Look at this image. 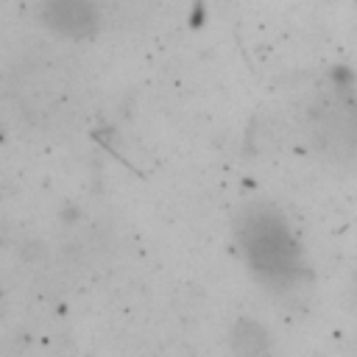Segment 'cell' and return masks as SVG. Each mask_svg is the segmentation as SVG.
<instances>
[{"label": "cell", "mask_w": 357, "mask_h": 357, "mask_svg": "<svg viewBox=\"0 0 357 357\" xmlns=\"http://www.w3.org/2000/svg\"><path fill=\"white\" fill-rule=\"evenodd\" d=\"M251 251H254V259L259 257V262H262V265H268L265 271L279 273V271H284V268H287V262H290L293 243L282 234V229H268V231L262 229V231H259V237H254Z\"/></svg>", "instance_id": "1"}]
</instances>
